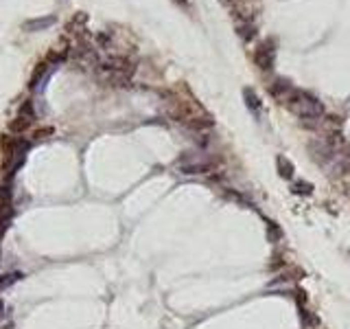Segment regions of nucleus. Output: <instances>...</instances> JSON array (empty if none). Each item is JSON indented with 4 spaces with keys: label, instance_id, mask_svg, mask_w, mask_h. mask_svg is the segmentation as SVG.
<instances>
[{
    "label": "nucleus",
    "instance_id": "nucleus-1",
    "mask_svg": "<svg viewBox=\"0 0 350 329\" xmlns=\"http://www.w3.org/2000/svg\"><path fill=\"white\" fill-rule=\"evenodd\" d=\"M285 103L295 116L302 118V121H320V118L324 116V105H322L315 97L309 95V92L293 90Z\"/></svg>",
    "mask_w": 350,
    "mask_h": 329
},
{
    "label": "nucleus",
    "instance_id": "nucleus-2",
    "mask_svg": "<svg viewBox=\"0 0 350 329\" xmlns=\"http://www.w3.org/2000/svg\"><path fill=\"white\" fill-rule=\"evenodd\" d=\"M177 167H180L182 174L186 176H197V174H208V171L215 169V162L213 160H204L202 156L193 158L190 156V151L182 156V160H177Z\"/></svg>",
    "mask_w": 350,
    "mask_h": 329
},
{
    "label": "nucleus",
    "instance_id": "nucleus-3",
    "mask_svg": "<svg viewBox=\"0 0 350 329\" xmlns=\"http://www.w3.org/2000/svg\"><path fill=\"white\" fill-rule=\"evenodd\" d=\"M254 64L259 66L261 70H272L274 68V59H276V49H274V42H263L254 49Z\"/></svg>",
    "mask_w": 350,
    "mask_h": 329
},
{
    "label": "nucleus",
    "instance_id": "nucleus-4",
    "mask_svg": "<svg viewBox=\"0 0 350 329\" xmlns=\"http://www.w3.org/2000/svg\"><path fill=\"white\" fill-rule=\"evenodd\" d=\"M309 154H311V158L315 162H320V164H324V162H328L331 158L335 156V147L331 143L326 141V138H318V141H311L309 143Z\"/></svg>",
    "mask_w": 350,
    "mask_h": 329
},
{
    "label": "nucleus",
    "instance_id": "nucleus-5",
    "mask_svg": "<svg viewBox=\"0 0 350 329\" xmlns=\"http://www.w3.org/2000/svg\"><path fill=\"white\" fill-rule=\"evenodd\" d=\"M293 90H295L293 84L289 81V79H285V77H278V79H274V81L269 84V92H272V97L280 99V101H287L289 95H291Z\"/></svg>",
    "mask_w": 350,
    "mask_h": 329
},
{
    "label": "nucleus",
    "instance_id": "nucleus-6",
    "mask_svg": "<svg viewBox=\"0 0 350 329\" xmlns=\"http://www.w3.org/2000/svg\"><path fill=\"white\" fill-rule=\"evenodd\" d=\"M55 16H46V18H37V20H29V22H24L22 24V29L24 31H44V29H48L51 24H55Z\"/></svg>",
    "mask_w": 350,
    "mask_h": 329
},
{
    "label": "nucleus",
    "instance_id": "nucleus-7",
    "mask_svg": "<svg viewBox=\"0 0 350 329\" xmlns=\"http://www.w3.org/2000/svg\"><path fill=\"white\" fill-rule=\"evenodd\" d=\"M243 99H245V105L249 110L254 112L256 116L261 114V110H263V103H261V99H259V95L252 90V88H243Z\"/></svg>",
    "mask_w": 350,
    "mask_h": 329
},
{
    "label": "nucleus",
    "instance_id": "nucleus-8",
    "mask_svg": "<svg viewBox=\"0 0 350 329\" xmlns=\"http://www.w3.org/2000/svg\"><path fill=\"white\" fill-rule=\"evenodd\" d=\"M276 167H278V174H280V178H285V180H291L293 178V162L289 160V158H285V156H278L276 158Z\"/></svg>",
    "mask_w": 350,
    "mask_h": 329
},
{
    "label": "nucleus",
    "instance_id": "nucleus-9",
    "mask_svg": "<svg viewBox=\"0 0 350 329\" xmlns=\"http://www.w3.org/2000/svg\"><path fill=\"white\" fill-rule=\"evenodd\" d=\"M236 33H239V37L243 42H252L256 37V26L252 22H239L236 24Z\"/></svg>",
    "mask_w": 350,
    "mask_h": 329
},
{
    "label": "nucleus",
    "instance_id": "nucleus-10",
    "mask_svg": "<svg viewBox=\"0 0 350 329\" xmlns=\"http://www.w3.org/2000/svg\"><path fill=\"white\" fill-rule=\"evenodd\" d=\"M33 125V118H29V116H22V114H18L16 118L11 121V132H18V134H22V132H26Z\"/></svg>",
    "mask_w": 350,
    "mask_h": 329
},
{
    "label": "nucleus",
    "instance_id": "nucleus-11",
    "mask_svg": "<svg viewBox=\"0 0 350 329\" xmlns=\"http://www.w3.org/2000/svg\"><path fill=\"white\" fill-rule=\"evenodd\" d=\"M300 320H302V325H305L307 329H315L320 325V318L315 314H311L309 309H305V307H300Z\"/></svg>",
    "mask_w": 350,
    "mask_h": 329
},
{
    "label": "nucleus",
    "instance_id": "nucleus-12",
    "mask_svg": "<svg viewBox=\"0 0 350 329\" xmlns=\"http://www.w3.org/2000/svg\"><path fill=\"white\" fill-rule=\"evenodd\" d=\"M11 217H13V209H11V207L0 209V239H3V235L7 233V228H9Z\"/></svg>",
    "mask_w": 350,
    "mask_h": 329
},
{
    "label": "nucleus",
    "instance_id": "nucleus-13",
    "mask_svg": "<svg viewBox=\"0 0 350 329\" xmlns=\"http://www.w3.org/2000/svg\"><path fill=\"white\" fill-rule=\"evenodd\" d=\"M280 239H282V228L276 222H267V241L276 243V241H280Z\"/></svg>",
    "mask_w": 350,
    "mask_h": 329
},
{
    "label": "nucleus",
    "instance_id": "nucleus-14",
    "mask_svg": "<svg viewBox=\"0 0 350 329\" xmlns=\"http://www.w3.org/2000/svg\"><path fill=\"white\" fill-rule=\"evenodd\" d=\"M293 193H298V195H311L313 193V184L307 182V180L293 182Z\"/></svg>",
    "mask_w": 350,
    "mask_h": 329
},
{
    "label": "nucleus",
    "instance_id": "nucleus-15",
    "mask_svg": "<svg viewBox=\"0 0 350 329\" xmlns=\"http://www.w3.org/2000/svg\"><path fill=\"white\" fill-rule=\"evenodd\" d=\"M22 279V272H9V274H3L0 276V290H5V287H9L13 285L16 281Z\"/></svg>",
    "mask_w": 350,
    "mask_h": 329
},
{
    "label": "nucleus",
    "instance_id": "nucleus-16",
    "mask_svg": "<svg viewBox=\"0 0 350 329\" xmlns=\"http://www.w3.org/2000/svg\"><path fill=\"white\" fill-rule=\"evenodd\" d=\"M53 134H55V128H51V125H44V128L33 130V141H44V138H48Z\"/></svg>",
    "mask_w": 350,
    "mask_h": 329
},
{
    "label": "nucleus",
    "instance_id": "nucleus-17",
    "mask_svg": "<svg viewBox=\"0 0 350 329\" xmlns=\"http://www.w3.org/2000/svg\"><path fill=\"white\" fill-rule=\"evenodd\" d=\"M11 207V189L9 187H0V209Z\"/></svg>",
    "mask_w": 350,
    "mask_h": 329
},
{
    "label": "nucleus",
    "instance_id": "nucleus-18",
    "mask_svg": "<svg viewBox=\"0 0 350 329\" xmlns=\"http://www.w3.org/2000/svg\"><path fill=\"white\" fill-rule=\"evenodd\" d=\"M18 114H22V116H29V118H35V108H33V101H24L22 103V108H20Z\"/></svg>",
    "mask_w": 350,
    "mask_h": 329
},
{
    "label": "nucleus",
    "instance_id": "nucleus-19",
    "mask_svg": "<svg viewBox=\"0 0 350 329\" xmlns=\"http://www.w3.org/2000/svg\"><path fill=\"white\" fill-rule=\"evenodd\" d=\"M96 42L101 44V49H110V44H112V37L108 35V33H98V35H96Z\"/></svg>",
    "mask_w": 350,
    "mask_h": 329
},
{
    "label": "nucleus",
    "instance_id": "nucleus-20",
    "mask_svg": "<svg viewBox=\"0 0 350 329\" xmlns=\"http://www.w3.org/2000/svg\"><path fill=\"white\" fill-rule=\"evenodd\" d=\"M173 3H177L180 7H184V9H190V3H188V0H173Z\"/></svg>",
    "mask_w": 350,
    "mask_h": 329
},
{
    "label": "nucleus",
    "instance_id": "nucleus-21",
    "mask_svg": "<svg viewBox=\"0 0 350 329\" xmlns=\"http://www.w3.org/2000/svg\"><path fill=\"white\" fill-rule=\"evenodd\" d=\"M5 316V303H3V299H0V318Z\"/></svg>",
    "mask_w": 350,
    "mask_h": 329
},
{
    "label": "nucleus",
    "instance_id": "nucleus-22",
    "mask_svg": "<svg viewBox=\"0 0 350 329\" xmlns=\"http://www.w3.org/2000/svg\"><path fill=\"white\" fill-rule=\"evenodd\" d=\"M0 329H16V327H13V325H5V327H0Z\"/></svg>",
    "mask_w": 350,
    "mask_h": 329
}]
</instances>
